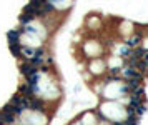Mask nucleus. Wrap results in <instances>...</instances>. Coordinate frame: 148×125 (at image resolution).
<instances>
[{"instance_id":"f257e3e1","label":"nucleus","mask_w":148,"mask_h":125,"mask_svg":"<svg viewBox=\"0 0 148 125\" xmlns=\"http://www.w3.org/2000/svg\"><path fill=\"white\" fill-rule=\"evenodd\" d=\"M37 70H38V68L33 67V65L30 64L29 58L25 60V64H20V72H22V75H25V78L29 77V75H32L33 72H37Z\"/></svg>"},{"instance_id":"f03ea898","label":"nucleus","mask_w":148,"mask_h":125,"mask_svg":"<svg viewBox=\"0 0 148 125\" xmlns=\"http://www.w3.org/2000/svg\"><path fill=\"white\" fill-rule=\"evenodd\" d=\"M141 39H143V35H141V33L138 32V33H135V35H131L130 39L125 40V43H127V45H128L130 48H135V47H138V45H140Z\"/></svg>"},{"instance_id":"7ed1b4c3","label":"nucleus","mask_w":148,"mask_h":125,"mask_svg":"<svg viewBox=\"0 0 148 125\" xmlns=\"http://www.w3.org/2000/svg\"><path fill=\"white\" fill-rule=\"evenodd\" d=\"M22 48H23V47H22L20 40H19V42H10V52H12L17 58L22 57Z\"/></svg>"},{"instance_id":"20e7f679","label":"nucleus","mask_w":148,"mask_h":125,"mask_svg":"<svg viewBox=\"0 0 148 125\" xmlns=\"http://www.w3.org/2000/svg\"><path fill=\"white\" fill-rule=\"evenodd\" d=\"M35 19H37L35 15H32V13H25V12H23V13L20 15V23H22V25H30Z\"/></svg>"},{"instance_id":"39448f33","label":"nucleus","mask_w":148,"mask_h":125,"mask_svg":"<svg viewBox=\"0 0 148 125\" xmlns=\"http://www.w3.org/2000/svg\"><path fill=\"white\" fill-rule=\"evenodd\" d=\"M128 94H130V95L145 97V88H143V85L140 84V85H137V87H131V88H128Z\"/></svg>"},{"instance_id":"423d86ee","label":"nucleus","mask_w":148,"mask_h":125,"mask_svg":"<svg viewBox=\"0 0 148 125\" xmlns=\"http://www.w3.org/2000/svg\"><path fill=\"white\" fill-rule=\"evenodd\" d=\"M145 50H147L145 47L138 45V47H135L133 50H131V55H130V57H135V58H143V55H145Z\"/></svg>"},{"instance_id":"0eeeda50","label":"nucleus","mask_w":148,"mask_h":125,"mask_svg":"<svg viewBox=\"0 0 148 125\" xmlns=\"http://www.w3.org/2000/svg\"><path fill=\"white\" fill-rule=\"evenodd\" d=\"M20 35H22V30H10L9 33H7V37H9V42H19L20 40Z\"/></svg>"},{"instance_id":"6e6552de","label":"nucleus","mask_w":148,"mask_h":125,"mask_svg":"<svg viewBox=\"0 0 148 125\" xmlns=\"http://www.w3.org/2000/svg\"><path fill=\"white\" fill-rule=\"evenodd\" d=\"M40 80V72L37 70V72H33L32 75H29L27 77V84H30V85H37Z\"/></svg>"},{"instance_id":"1a4fd4ad","label":"nucleus","mask_w":148,"mask_h":125,"mask_svg":"<svg viewBox=\"0 0 148 125\" xmlns=\"http://www.w3.org/2000/svg\"><path fill=\"white\" fill-rule=\"evenodd\" d=\"M143 104V97L140 95H130V107H138Z\"/></svg>"},{"instance_id":"9d476101","label":"nucleus","mask_w":148,"mask_h":125,"mask_svg":"<svg viewBox=\"0 0 148 125\" xmlns=\"http://www.w3.org/2000/svg\"><path fill=\"white\" fill-rule=\"evenodd\" d=\"M33 55H35V48H33V47H23V48H22V57L32 58Z\"/></svg>"},{"instance_id":"9b49d317","label":"nucleus","mask_w":148,"mask_h":125,"mask_svg":"<svg viewBox=\"0 0 148 125\" xmlns=\"http://www.w3.org/2000/svg\"><path fill=\"white\" fill-rule=\"evenodd\" d=\"M137 70L143 72V74H147V72H148V62H147V60L140 58V60H138V64H137Z\"/></svg>"},{"instance_id":"f8f14e48","label":"nucleus","mask_w":148,"mask_h":125,"mask_svg":"<svg viewBox=\"0 0 148 125\" xmlns=\"http://www.w3.org/2000/svg\"><path fill=\"white\" fill-rule=\"evenodd\" d=\"M138 122H140V117H137V115H128V118L123 122L125 125H138Z\"/></svg>"},{"instance_id":"ddd939ff","label":"nucleus","mask_w":148,"mask_h":125,"mask_svg":"<svg viewBox=\"0 0 148 125\" xmlns=\"http://www.w3.org/2000/svg\"><path fill=\"white\" fill-rule=\"evenodd\" d=\"M133 110H135V115L137 117H141L145 112H147V107L141 104V105H138V107H133Z\"/></svg>"},{"instance_id":"4468645a","label":"nucleus","mask_w":148,"mask_h":125,"mask_svg":"<svg viewBox=\"0 0 148 125\" xmlns=\"http://www.w3.org/2000/svg\"><path fill=\"white\" fill-rule=\"evenodd\" d=\"M38 70H42V72H48L50 68H48V67H47V65H42V67H40V68H38Z\"/></svg>"},{"instance_id":"2eb2a0df","label":"nucleus","mask_w":148,"mask_h":125,"mask_svg":"<svg viewBox=\"0 0 148 125\" xmlns=\"http://www.w3.org/2000/svg\"><path fill=\"white\" fill-rule=\"evenodd\" d=\"M143 60H147V62H148V50H145V55H143Z\"/></svg>"}]
</instances>
